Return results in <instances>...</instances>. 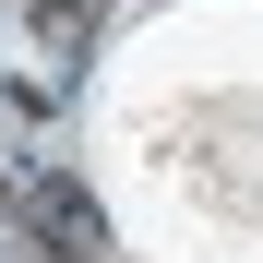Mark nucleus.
Masks as SVG:
<instances>
[{"instance_id": "obj_1", "label": "nucleus", "mask_w": 263, "mask_h": 263, "mask_svg": "<svg viewBox=\"0 0 263 263\" xmlns=\"http://www.w3.org/2000/svg\"><path fill=\"white\" fill-rule=\"evenodd\" d=\"M12 203H24V228L48 239V251H72V263H108V203L84 192V180H60V167H24V180H12Z\"/></svg>"}, {"instance_id": "obj_2", "label": "nucleus", "mask_w": 263, "mask_h": 263, "mask_svg": "<svg viewBox=\"0 0 263 263\" xmlns=\"http://www.w3.org/2000/svg\"><path fill=\"white\" fill-rule=\"evenodd\" d=\"M24 12H36V36H48V60H84L108 36V0H24Z\"/></svg>"}]
</instances>
